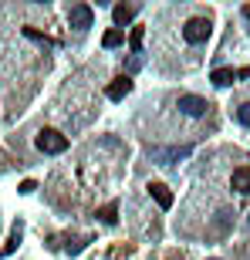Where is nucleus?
Instances as JSON below:
<instances>
[{
	"label": "nucleus",
	"mask_w": 250,
	"mask_h": 260,
	"mask_svg": "<svg viewBox=\"0 0 250 260\" xmlns=\"http://www.w3.org/2000/svg\"><path fill=\"white\" fill-rule=\"evenodd\" d=\"M91 20H95V10L88 7V4H75V7H71V27L88 30V27H91Z\"/></svg>",
	"instance_id": "3"
},
{
	"label": "nucleus",
	"mask_w": 250,
	"mask_h": 260,
	"mask_svg": "<svg viewBox=\"0 0 250 260\" xmlns=\"http://www.w3.org/2000/svg\"><path fill=\"white\" fill-rule=\"evenodd\" d=\"M149 196H152L163 210H169V206H173V193H169V186H163V183H149Z\"/></svg>",
	"instance_id": "7"
},
{
	"label": "nucleus",
	"mask_w": 250,
	"mask_h": 260,
	"mask_svg": "<svg viewBox=\"0 0 250 260\" xmlns=\"http://www.w3.org/2000/svg\"><path fill=\"white\" fill-rule=\"evenodd\" d=\"M122 41H125V30L112 27V30H105V38H102V44H105V48H118Z\"/></svg>",
	"instance_id": "13"
},
{
	"label": "nucleus",
	"mask_w": 250,
	"mask_h": 260,
	"mask_svg": "<svg viewBox=\"0 0 250 260\" xmlns=\"http://www.w3.org/2000/svg\"><path fill=\"white\" fill-rule=\"evenodd\" d=\"M193 152V149H190V145H179V149H166V152H163V149H155V159H159V162H169V159H183V155H190Z\"/></svg>",
	"instance_id": "10"
},
{
	"label": "nucleus",
	"mask_w": 250,
	"mask_h": 260,
	"mask_svg": "<svg viewBox=\"0 0 250 260\" xmlns=\"http://www.w3.org/2000/svg\"><path fill=\"white\" fill-rule=\"evenodd\" d=\"M24 34H27V38H34V41H44V44H54L51 38H44V34H41V30H34V27H24Z\"/></svg>",
	"instance_id": "16"
},
{
	"label": "nucleus",
	"mask_w": 250,
	"mask_h": 260,
	"mask_svg": "<svg viewBox=\"0 0 250 260\" xmlns=\"http://www.w3.org/2000/svg\"><path fill=\"white\" fill-rule=\"evenodd\" d=\"M34 189H38L34 179H24V183H20V193H34Z\"/></svg>",
	"instance_id": "17"
},
{
	"label": "nucleus",
	"mask_w": 250,
	"mask_h": 260,
	"mask_svg": "<svg viewBox=\"0 0 250 260\" xmlns=\"http://www.w3.org/2000/svg\"><path fill=\"white\" fill-rule=\"evenodd\" d=\"M34 145H38L41 152H48V155H61L68 149V135H61L58 128H41L38 139H34Z\"/></svg>",
	"instance_id": "1"
},
{
	"label": "nucleus",
	"mask_w": 250,
	"mask_h": 260,
	"mask_svg": "<svg viewBox=\"0 0 250 260\" xmlns=\"http://www.w3.org/2000/svg\"><path fill=\"white\" fill-rule=\"evenodd\" d=\"M17 243H20V223H17V226H14V230H10L7 243H4V247H0V253H4V257H10V253L17 250Z\"/></svg>",
	"instance_id": "12"
},
{
	"label": "nucleus",
	"mask_w": 250,
	"mask_h": 260,
	"mask_svg": "<svg viewBox=\"0 0 250 260\" xmlns=\"http://www.w3.org/2000/svg\"><path fill=\"white\" fill-rule=\"evenodd\" d=\"M210 34H213V24L206 17H193V20H186V27H183V38L190 44H203Z\"/></svg>",
	"instance_id": "2"
},
{
	"label": "nucleus",
	"mask_w": 250,
	"mask_h": 260,
	"mask_svg": "<svg viewBox=\"0 0 250 260\" xmlns=\"http://www.w3.org/2000/svg\"><path fill=\"white\" fill-rule=\"evenodd\" d=\"M129 91H132V78H129V75H125V78H115V81L108 85V98H112V102H122Z\"/></svg>",
	"instance_id": "6"
},
{
	"label": "nucleus",
	"mask_w": 250,
	"mask_h": 260,
	"mask_svg": "<svg viewBox=\"0 0 250 260\" xmlns=\"http://www.w3.org/2000/svg\"><path fill=\"white\" fill-rule=\"evenodd\" d=\"M243 14H247V17H250V4H247V7H243Z\"/></svg>",
	"instance_id": "18"
},
{
	"label": "nucleus",
	"mask_w": 250,
	"mask_h": 260,
	"mask_svg": "<svg viewBox=\"0 0 250 260\" xmlns=\"http://www.w3.org/2000/svg\"><path fill=\"white\" fill-rule=\"evenodd\" d=\"M237 78H240V75H237L233 68H216V71L210 75V81H213V85H220V88H227V85H233Z\"/></svg>",
	"instance_id": "9"
},
{
	"label": "nucleus",
	"mask_w": 250,
	"mask_h": 260,
	"mask_svg": "<svg viewBox=\"0 0 250 260\" xmlns=\"http://www.w3.org/2000/svg\"><path fill=\"white\" fill-rule=\"evenodd\" d=\"M135 10H139L135 4H115V7H112V17H115V27H118V30H122L125 24L135 17Z\"/></svg>",
	"instance_id": "5"
},
{
	"label": "nucleus",
	"mask_w": 250,
	"mask_h": 260,
	"mask_svg": "<svg viewBox=\"0 0 250 260\" xmlns=\"http://www.w3.org/2000/svg\"><path fill=\"white\" fill-rule=\"evenodd\" d=\"M179 108H183L186 115H203V112H206V98H196V95H183L179 98Z\"/></svg>",
	"instance_id": "4"
},
{
	"label": "nucleus",
	"mask_w": 250,
	"mask_h": 260,
	"mask_svg": "<svg viewBox=\"0 0 250 260\" xmlns=\"http://www.w3.org/2000/svg\"><path fill=\"white\" fill-rule=\"evenodd\" d=\"M213 260H216V257H213Z\"/></svg>",
	"instance_id": "19"
},
{
	"label": "nucleus",
	"mask_w": 250,
	"mask_h": 260,
	"mask_svg": "<svg viewBox=\"0 0 250 260\" xmlns=\"http://www.w3.org/2000/svg\"><path fill=\"white\" fill-rule=\"evenodd\" d=\"M142 34H145L142 27H132V34H129V48H132V51L142 48Z\"/></svg>",
	"instance_id": "14"
},
{
	"label": "nucleus",
	"mask_w": 250,
	"mask_h": 260,
	"mask_svg": "<svg viewBox=\"0 0 250 260\" xmlns=\"http://www.w3.org/2000/svg\"><path fill=\"white\" fill-rule=\"evenodd\" d=\"M98 220L105 223V226H115L118 223V203H105V206L98 210Z\"/></svg>",
	"instance_id": "11"
},
{
	"label": "nucleus",
	"mask_w": 250,
	"mask_h": 260,
	"mask_svg": "<svg viewBox=\"0 0 250 260\" xmlns=\"http://www.w3.org/2000/svg\"><path fill=\"white\" fill-rule=\"evenodd\" d=\"M230 186L237 189V193H243V196L250 193V166H240V169H233V179H230Z\"/></svg>",
	"instance_id": "8"
},
{
	"label": "nucleus",
	"mask_w": 250,
	"mask_h": 260,
	"mask_svg": "<svg viewBox=\"0 0 250 260\" xmlns=\"http://www.w3.org/2000/svg\"><path fill=\"white\" fill-rule=\"evenodd\" d=\"M237 122H240V125H250V102H243V105L237 108Z\"/></svg>",
	"instance_id": "15"
}]
</instances>
